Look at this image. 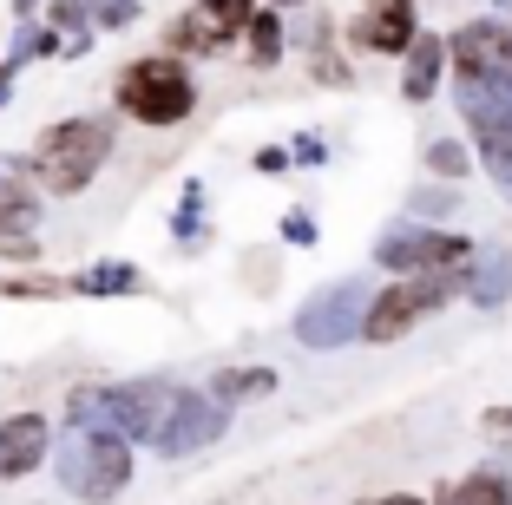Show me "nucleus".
Returning <instances> with one entry per match:
<instances>
[{"instance_id":"obj_1","label":"nucleus","mask_w":512,"mask_h":505,"mask_svg":"<svg viewBox=\"0 0 512 505\" xmlns=\"http://www.w3.org/2000/svg\"><path fill=\"white\" fill-rule=\"evenodd\" d=\"M53 473H60V486L73 492L79 505H106L119 499L125 486H132V440H119L112 427H66L60 440H53Z\"/></svg>"},{"instance_id":"obj_2","label":"nucleus","mask_w":512,"mask_h":505,"mask_svg":"<svg viewBox=\"0 0 512 505\" xmlns=\"http://www.w3.org/2000/svg\"><path fill=\"white\" fill-rule=\"evenodd\" d=\"M447 302H460V269H427V276H388V283L368 296V315H362V342L368 348H394L401 335L440 315Z\"/></svg>"},{"instance_id":"obj_3","label":"nucleus","mask_w":512,"mask_h":505,"mask_svg":"<svg viewBox=\"0 0 512 505\" xmlns=\"http://www.w3.org/2000/svg\"><path fill=\"white\" fill-rule=\"evenodd\" d=\"M106 158H112V125L106 119H60V125H46V132H40L27 171L53 197H79L99 171H106Z\"/></svg>"},{"instance_id":"obj_4","label":"nucleus","mask_w":512,"mask_h":505,"mask_svg":"<svg viewBox=\"0 0 512 505\" xmlns=\"http://www.w3.org/2000/svg\"><path fill=\"white\" fill-rule=\"evenodd\" d=\"M112 99H119L125 119L165 132V125H184L197 112V79H191V66L171 60V53H145V60H132L119 73Z\"/></svg>"},{"instance_id":"obj_5","label":"nucleus","mask_w":512,"mask_h":505,"mask_svg":"<svg viewBox=\"0 0 512 505\" xmlns=\"http://www.w3.org/2000/svg\"><path fill=\"white\" fill-rule=\"evenodd\" d=\"M368 296H375V283L368 276H335V283H322L316 296L296 309V342L309 348V355H335V348L362 342V315H368Z\"/></svg>"},{"instance_id":"obj_6","label":"nucleus","mask_w":512,"mask_h":505,"mask_svg":"<svg viewBox=\"0 0 512 505\" xmlns=\"http://www.w3.org/2000/svg\"><path fill=\"white\" fill-rule=\"evenodd\" d=\"M473 250V237H460V230H434V223H388L375 237V269H388V276H427V269H460Z\"/></svg>"},{"instance_id":"obj_7","label":"nucleus","mask_w":512,"mask_h":505,"mask_svg":"<svg viewBox=\"0 0 512 505\" xmlns=\"http://www.w3.org/2000/svg\"><path fill=\"white\" fill-rule=\"evenodd\" d=\"M250 14H256V0H191L165 27V53L171 60H211V53L243 40Z\"/></svg>"},{"instance_id":"obj_8","label":"nucleus","mask_w":512,"mask_h":505,"mask_svg":"<svg viewBox=\"0 0 512 505\" xmlns=\"http://www.w3.org/2000/svg\"><path fill=\"white\" fill-rule=\"evenodd\" d=\"M224 427H230V407H217L204 387H171V407L151 433V453L158 460H191V453L224 440Z\"/></svg>"},{"instance_id":"obj_9","label":"nucleus","mask_w":512,"mask_h":505,"mask_svg":"<svg viewBox=\"0 0 512 505\" xmlns=\"http://www.w3.org/2000/svg\"><path fill=\"white\" fill-rule=\"evenodd\" d=\"M165 407H171V381H158V374L92 387V414H99V427H112L119 440H132V446H151V433H158Z\"/></svg>"},{"instance_id":"obj_10","label":"nucleus","mask_w":512,"mask_h":505,"mask_svg":"<svg viewBox=\"0 0 512 505\" xmlns=\"http://www.w3.org/2000/svg\"><path fill=\"white\" fill-rule=\"evenodd\" d=\"M414 33H421V0H362L348 20V40L362 53H388V60H401Z\"/></svg>"},{"instance_id":"obj_11","label":"nucleus","mask_w":512,"mask_h":505,"mask_svg":"<svg viewBox=\"0 0 512 505\" xmlns=\"http://www.w3.org/2000/svg\"><path fill=\"white\" fill-rule=\"evenodd\" d=\"M447 73L453 79H486L512 73V27L506 20H467L447 33Z\"/></svg>"},{"instance_id":"obj_12","label":"nucleus","mask_w":512,"mask_h":505,"mask_svg":"<svg viewBox=\"0 0 512 505\" xmlns=\"http://www.w3.org/2000/svg\"><path fill=\"white\" fill-rule=\"evenodd\" d=\"M460 296L473 302V309H506L512 302V250L506 243H473L467 263H460Z\"/></svg>"},{"instance_id":"obj_13","label":"nucleus","mask_w":512,"mask_h":505,"mask_svg":"<svg viewBox=\"0 0 512 505\" xmlns=\"http://www.w3.org/2000/svg\"><path fill=\"white\" fill-rule=\"evenodd\" d=\"M453 105L467 119L473 138L506 132L512 125V73H486V79H453Z\"/></svg>"},{"instance_id":"obj_14","label":"nucleus","mask_w":512,"mask_h":505,"mask_svg":"<svg viewBox=\"0 0 512 505\" xmlns=\"http://www.w3.org/2000/svg\"><path fill=\"white\" fill-rule=\"evenodd\" d=\"M46 453H53V427H46V414H14V420H0V479L40 473Z\"/></svg>"},{"instance_id":"obj_15","label":"nucleus","mask_w":512,"mask_h":505,"mask_svg":"<svg viewBox=\"0 0 512 505\" xmlns=\"http://www.w3.org/2000/svg\"><path fill=\"white\" fill-rule=\"evenodd\" d=\"M0 256H40V197L20 178H0Z\"/></svg>"},{"instance_id":"obj_16","label":"nucleus","mask_w":512,"mask_h":505,"mask_svg":"<svg viewBox=\"0 0 512 505\" xmlns=\"http://www.w3.org/2000/svg\"><path fill=\"white\" fill-rule=\"evenodd\" d=\"M440 86H447V33H414V46L401 53V99L407 105H427L440 99Z\"/></svg>"},{"instance_id":"obj_17","label":"nucleus","mask_w":512,"mask_h":505,"mask_svg":"<svg viewBox=\"0 0 512 505\" xmlns=\"http://www.w3.org/2000/svg\"><path fill=\"white\" fill-rule=\"evenodd\" d=\"M204 394H211L217 407H250V401H270V394H276V368H263V361H243V368H217Z\"/></svg>"},{"instance_id":"obj_18","label":"nucleus","mask_w":512,"mask_h":505,"mask_svg":"<svg viewBox=\"0 0 512 505\" xmlns=\"http://www.w3.org/2000/svg\"><path fill=\"white\" fill-rule=\"evenodd\" d=\"M434 505H512V473L506 466H473L453 486H440Z\"/></svg>"},{"instance_id":"obj_19","label":"nucleus","mask_w":512,"mask_h":505,"mask_svg":"<svg viewBox=\"0 0 512 505\" xmlns=\"http://www.w3.org/2000/svg\"><path fill=\"white\" fill-rule=\"evenodd\" d=\"M145 289V269L138 263H119V256H106V263H92V269H79L73 283H66V296H138Z\"/></svg>"},{"instance_id":"obj_20","label":"nucleus","mask_w":512,"mask_h":505,"mask_svg":"<svg viewBox=\"0 0 512 505\" xmlns=\"http://www.w3.org/2000/svg\"><path fill=\"white\" fill-rule=\"evenodd\" d=\"M421 164H427V178H434V184H467L473 178V171H480V164H473V145H467V138H427V145H421Z\"/></svg>"},{"instance_id":"obj_21","label":"nucleus","mask_w":512,"mask_h":505,"mask_svg":"<svg viewBox=\"0 0 512 505\" xmlns=\"http://www.w3.org/2000/svg\"><path fill=\"white\" fill-rule=\"evenodd\" d=\"M243 46H250V66H276L289 53V20L276 7H256L250 27H243Z\"/></svg>"},{"instance_id":"obj_22","label":"nucleus","mask_w":512,"mask_h":505,"mask_svg":"<svg viewBox=\"0 0 512 505\" xmlns=\"http://www.w3.org/2000/svg\"><path fill=\"white\" fill-rule=\"evenodd\" d=\"M473 164H480L486 178H493V191L512 204V125H506V132H486V138H473Z\"/></svg>"},{"instance_id":"obj_23","label":"nucleus","mask_w":512,"mask_h":505,"mask_svg":"<svg viewBox=\"0 0 512 505\" xmlns=\"http://www.w3.org/2000/svg\"><path fill=\"white\" fill-rule=\"evenodd\" d=\"M171 237H178V250H204V184H184V197H178V210H171Z\"/></svg>"},{"instance_id":"obj_24","label":"nucleus","mask_w":512,"mask_h":505,"mask_svg":"<svg viewBox=\"0 0 512 505\" xmlns=\"http://www.w3.org/2000/svg\"><path fill=\"white\" fill-rule=\"evenodd\" d=\"M407 217H414V223H434V230H447V223L460 217V191H453V184H421V191L407 197Z\"/></svg>"},{"instance_id":"obj_25","label":"nucleus","mask_w":512,"mask_h":505,"mask_svg":"<svg viewBox=\"0 0 512 505\" xmlns=\"http://www.w3.org/2000/svg\"><path fill=\"white\" fill-rule=\"evenodd\" d=\"M138 14H145V0H92V27H99V33L132 27Z\"/></svg>"},{"instance_id":"obj_26","label":"nucleus","mask_w":512,"mask_h":505,"mask_svg":"<svg viewBox=\"0 0 512 505\" xmlns=\"http://www.w3.org/2000/svg\"><path fill=\"white\" fill-rule=\"evenodd\" d=\"M283 243H289V250H316V243H322L316 217H309V210H283Z\"/></svg>"},{"instance_id":"obj_27","label":"nucleus","mask_w":512,"mask_h":505,"mask_svg":"<svg viewBox=\"0 0 512 505\" xmlns=\"http://www.w3.org/2000/svg\"><path fill=\"white\" fill-rule=\"evenodd\" d=\"M0 296H27V302H46V296H66V283H0Z\"/></svg>"},{"instance_id":"obj_28","label":"nucleus","mask_w":512,"mask_h":505,"mask_svg":"<svg viewBox=\"0 0 512 505\" xmlns=\"http://www.w3.org/2000/svg\"><path fill=\"white\" fill-rule=\"evenodd\" d=\"M480 427H486V440H506L512 446V407H486Z\"/></svg>"},{"instance_id":"obj_29","label":"nucleus","mask_w":512,"mask_h":505,"mask_svg":"<svg viewBox=\"0 0 512 505\" xmlns=\"http://www.w3.org/2000/svg\"><path fill=\"white\" fill-rule=\"evenodd\" d=\"M283 151H289V164H322V158H329L322 138H296V145H283Z\"/></svg>"},{"instance_id":"obj_30","label":"nucleus","mask_w":512,"mask_h":505,"mask_svg":"<svg viewBox=\"0 0 512 505\" xmlns=\"http://www.w3.org/2000/svg\"><path fill=\"white\" fill-rule=\"evenodd\" d=\"M250 164L263 171V178H276V171H289V151H283V145H263V151H256Z\"/></svg>"},{"instance_id":"obj_31","label":"nucleus","mask_w":512,"mask_h":505,"mask_svg":"<svg viewBox=\"0 0 512 505\" xmlns=\"http://www.w3.org/2000/svg\"><path fill=\"white\" fill-rule=\"evenodd\" d=\"M14 73H20V66H14V60H0V105L14 99Z\"/></svg>"},{"instance_id":"obj_32","label":"nucleus","mask_w":512,"mask_h":505,"mask_svg":"<svg viewBox=\"0 0 512 505\" xmlns=\"http://www.w3.org/2000/svg\"><path fill=\"white\" fill-rule=\"evenodd\" d=\"M368 505H427V499H414V492H381V499H368Z\"/></svg>"},{"instance_id":"obj_33","label":"nucleus","mask_w":512,"mask_h":505,"mask_svg":"<svg viewBox=\"0 0 512 505\" xmlns=\"http://www.w3.org/2000/svg\"><path fill=\"white\" fill-rule=\"evenodd\" d=\"M14 14H20V20H33V14H40V0H14Z\"/></svg>"},{"instance_id":"obj_34","label":"nucleus","mask_w":512,"mask_h":505,"mask_svg":"<svg viewBox=\"0 0 512 505\" xmlns=\"http://www.w3.org/2000/svg\"><path fill=\"white\" fill-rule=\"evenodd\" d=\"M270 7H276V14H289V7H309V0H270Z\"/></svg>"},{"instance_id":"obj_35","label":"nucleus","mask_w":512,"mask_h":505,"mask_svg":"<svg viewBox=\"0 0 512 505\" xmlns=\"http://www.w3.org/2000/svg\"><path fill=\"white\" fill-rule=\"evenodd\" d=\"M493 20H506V27H512V0H499V14Z\"/></svg>"},{"instance_id":"obj_36","label":"nucleus","mask_w":512,"mask_h":505,"mask_svg":"<svg viewBox=\"0 0 512 505\" xmlns=\"http://www.w3.org/2000/svg\"><path fill=\"white\" fill-rule=\"evenodd\" d=\"M506 473H512V466H506Z\"/></svg>"}]
</instances>
